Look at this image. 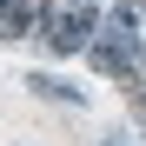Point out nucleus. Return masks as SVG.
Masks as SVG:
<instances>
[{"label":"nucleus","instance_id":"obj_1","mask_svg":"<svg viewBox=\"0 0 146 146\" xmlns=\"http://www.w3.org/2000/svg\"><path fill=\"white\" fill-rule=\"evenodd\" d=\"M86 33H93V7L80 0L73 13H60V20H53V53H80V46H86Z\"/></svg>","mask_w":146,"mask_h":146},{"label":"nucleus","instance_id":"obj_2","mask_svg":"<svg viewBox=\"0 0 146 146\" xmlns=\"http://www.w3.org/2000/svg\"><path fill=\"white\" fill-rule=\"evenodd\" d=\"M40 27V0H0V40H27Z\"/></svg>","mask_w":146,"mask_h":146}]
</instances>
